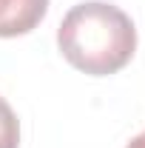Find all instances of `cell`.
I'll return each instance as SVG.
<instances>
[{
  "label": "cell",
  "instance_id": "3957f363",
  "mask_svg": "<svg viewBox=\"0 0 145 148\" xmlns=\"http://www.w3.org/2000/svg\"><path fill=\"white\" fill-rule=\"evenodd\" d=\"M20 145V123L14 108L0 97V148H17Z\"/></svg>",
  "mask_w": 145,
  "mask_h": 148
},
{
  "label": "cell",
  "instance_id": "6da1fadb",
  "mask_svg": "<svg viewBox=\"0 0 145 148\" xmlns=\"http://www.w3.org/2000/svg\"><path fill=\"white\" fill-rule=\"evenodd\" d=\"M57 46L77 71L91 77L117 74L137 51V29L114 3H77L57 29Z\"/></svg>",
  "mask_w": 145,
  "mask_h": 148
},
{
  "label": "cell",
  "instance_id": "7a4b0ae2",
  "mask_svg": "<svg viewBox=\"0 0 145 148\" xmlns=\"http://www.w3.org/2000/svg\"><path fill=\"white\" fill-rule=\"evenodd\" d=\"M49 0H0V37H20L40 26Z\"/></svg>",
  "mask_w": 145,
  "mask_h": 148
},
{
  "label": "cell",
  "instance_id": "277c9868",
  "mask_svg": "<svg viewBox=\"0 0 145 148\" xmlns=\"http://www.w3.org/2000/svg\"><path fill=\"white\" fill-rule=\"evenodd\" d=\"M125 148H145V131L140 134V137H134V140H131Z\"/></svg>",
  "mask_w": 145,
  "mask_h": 148
}]
</instances>
